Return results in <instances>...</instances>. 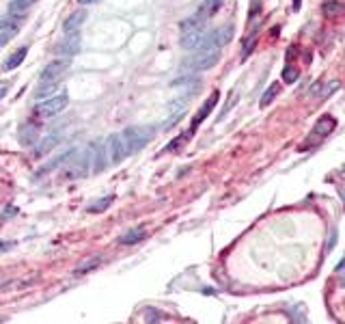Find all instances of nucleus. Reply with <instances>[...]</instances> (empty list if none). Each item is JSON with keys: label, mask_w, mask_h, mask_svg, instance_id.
<instances>
[{"label": "nucleus", "mask_w": 345, "mask_h": 324, "mask_svg": "<svg viewBox=\"0 0 345 324\" xmlns=\"http://www.w3.org/2000/svg\"><path fill=\"white\" fill-rule=\"evenodd\" d=\"M121 136H123V141H125L127 153H136V151L142 149L151 141V136H154V130L142 128V126H132V128H125L123 132H121Z\"/></svg>", "instance_id": "obj_1"}, {"label": "nucleus", "mask_w": 345, "mask_h": 324, "mask_svg": "<svg viewBox=\"0 0 345 324\" xmlns=\"http://www.w3.org/2000/svg\"><path fill=\"white\" fill-rule=\"evenodd\" d=\"M218 59H220V50H201L199 54L183 61L181 67L188 71H205V69L214 67V65L218 63Z\"/></svg>", "instance_id": "obj_2"}, {"label": "nucleus", "mask_w": 345, "mask_h": 324, "mask_svg": "<svg viewBox=\"0 0 345 324\" xmlns=\"http://www.w3.org/2000/svg\"><path fill=\"white\" fill-rule=\"evenodd\" d=\"M231 39H233V26L227 24V26L214 30V32H210V35H205L199 48L201 50H220V48L227 46Z\"/></svg>", "instance_id": "obj_3"}, {"label": "nucleus", "mask_w": 345, "mask_h": 324, "mask_svg": "<svg viewBox=\"0 0 345 324\" xmlns=\"http://www.w3.org/2000/svg\"><path fill=\"white\" fill-rule=\"evenodd\" d=\"M67 102H69L67 93H59V95L50 97V100L41 102L35 110H37L39 117H54V115H59V112H63V110L67 108Z\"/></svg>", "instance_id": "obj_4"}, {"label": "nucleus", "mask_w": 345, "mask_h": 324, "mask_svg": "<svg viewBox=\"0 0 345 324\" xmlns=\"http://www.w3.org/2000/svg\"><path fill=\"white\" fill-rule=\"evenodd\" d=\"M104 145H106V156L110 160V165H119V162H121L125 156H130L121 134H110L108 141L104 143Z\"/></svg>", "instance_id": "obj_5"}, {"label": "nucleus", "mask_w": 345, "mask_h": 324, "mask_svg": "<svg viewBox=\"0 0 345 324\" xmlns=\"http://www.w3.org/2000/svg\"><path fill=\"white\" fill-rule=\"evenodd\" d=\"M69 65H71V56L52 61L50 65H45V69L41 71V76H39V83H54V80H59L69 69Z\"/></svg>", "instance_id": "obj_6"}, {"label": "nucleus", "mask_w": 345, "mask_h": 324, "mask_svg": "<svg viewBox=\"0 0 345 324\" xmlns=\"http://www.w3.org/2000/svg\"><path fill=\"white\" fill-rule=\"evenodd\" d=\"M22 20L24 18H18V15H9V13H7L5 18L0 20V42L9 44L11 39L18 35V30L22 28Z\"/></svg>", "instance_id": "obj_7"}, {"label": "nucleus", "mask_w": 345, "mask_h": 324, "mask_svg": "<svg viewBox=\"0 0 345 324\" xmlns=\"http://www.w3.org/2000/svg\"><path fill=\"white\" fill-rule=\"evenodd\" d=\"M332 130H334V119H332L330 115H324V117L315 124V128H313V132H311L309 141H307V143H309L307 147H311V145H317V141H319V139H326V136L330 134Z\"/></svg>", "instance_id": "obj_8"}, {"label": "nucleus", "mask_w": 345, "mask_h": 324, "mask_svg": "<svg viewBox=\"0 0 345 324\" xmlns=\"http://www.w3.org/2000/svg\"><path fill=\"white\" fill-rule=\"evenodd\" d=\"M80 50V35L78 32H67V37L56 46V52L63 56H74Z\"/></svg>", "instance_id": "obj_9"}, {"label": "nucleus", "mask_w": 345, "mask_h": 324, "mask_svg": "<svg viewBox=\"0 0 345 324\" xmlns=\"http://www.w3.org/2000/svg\"><path fill=\"white\" fill-rule=\"evenodd\" d=\"M216 104H218V91H214L210 97H207V100H205V104H203V106H201V110L196 112V117L192 119V132H194V130L201 126V121H205V119H207V115H210V112H212V108L216 106Z\"/></svg>", "instance_id": "obj_10"}, {"label": "nucleus", "mask_w": 345, "mask_h": 324, "mask_svg": "<svg viewBox=\"0 0 345 324\" xmlns=\"http://www.w3.org/2000/svg\"><path fill=\"white\" fill-rule=\"evenodd\" d=\"M205 37V28H199V30H188V32H181V48L183 50H194V48L201 46Z\"/></svg>", "instance_id": "obj_11"}, {"label": "nucleus", "mask_w": 345, "mask_h": 324, "mask_svg": "<svg viewBox=\"0 0 345 324\" xmlns=\"http://www.w3.org/2000/svg\"><path fill=\"white\" fill-rule=\"evenodd\" d=\"M39 128L41 124H35V121H28V124H24L20 128V143L22 145H33L39 136Z\"/></svg>", "instance_id": "obj_12"}, {"label": "nucleus", "mask_w": 345, "mask_h": 324, "mask_svg": "<svg viewBox=\"0 0 345 324\" xmlns=\"http://www.w3.org/2000/svg\"><path fill=\"white\" fill-rule=\"evenodd\" d=\"M86 20V11H74L69 15V18L65 20V24H63V30H65V35L67 32H78V28L82 26V22Z\"/></svg>", "instance_id": "obj_13"}, {"label": "nucleus", "mask_w": 345, "mask_h": 324, "mask_svg": "<svg viewBox=\"0 0 345 324\" xmlns=\"http://www.w3.org/2000/svg\"><path fill=\"white\" fill-rule=\"evenodd\" d=\"M61 139H63L61 134H50V136H45V139H43V141H41V143H39L37 147H35V156H37V158H43L47 151H50V149H54L56 145L61 143Z\"/></svg>", "instance_id": "obj_14"}, {"label": "nucleus", "mask_w": 345, "mask_h": 324, "mask_svg": "<svg viewBox=\"0 0 345 324\" xmlns=\"http://www.w3.org/2000/svg\"><path fill=\"white\" fill-rule=\"evenodd\" d=\"M33 3H35V0H11V5H9V9H7V13H9V15H18V18H24V15L30 11Z\"/></svg>", "instance_id": "obj_15"}, {"label": "nucleus", "mask_w": 345, "mask_h": 324, "mask_svg": "<svg viewBox=\"0 0 345 324\" xmlns=\"http://www.w3.org/2000/svg\"><path fill=\"white\" fill-rule=\"evenodd\" d=\"M142 238H145V229H142V227H136V229H130L127 233H123V236L119 238V242H121V245H125V247H130V245L140 242Z\"/></svg>", "instance_id": "obj_16"}, {"label": "nucleus", "mask_w": 345, "mask_h": 324, "mask_svg": "<svg viewBox=\"0 0 345 324\" xmlns=\"http://www.w3.org/2000/svg\"><path fill=\"white\" fill-rule=\"evenodd\" d=\"M26 48H20V50H15L11 56H9V59H7L5 61V69H15V67H18V65L24 61V56H26Z\"/></svg>", "instance_id": "obj_17"}, {"label": "nucleus", "mask_w": 345, "mask_h": 324, "mask_svg": "<svg viewBox=\"0 0 345 324\" xmlns=\"http://www.w3.org/2000/svg\"><path fill=\"white\" fill-rule=\"evenodd\" d=\"M115 201V197L112 194H108V197H102V199H97L95 204H91L89 206V212L91 214H100V212H104V210H108V206Z\"/></svg>", "instance_id": "obj_18"}, {"label": "nucleus", "mask_w": 345, "mask_h": 324, "mask_svg": "<svg viewBox=\"0 0 345 324\" xmlns=\"http://www.w3.org/2000/svg\"><path fill=\"white\" fill-rule=\"evenodd\" d=\"M54 91H56V80L54 83H39V89H37L35 97L37 100H45V97H50Z\"/></svg>", "instance_id": "obj_19"}, {"label": "nucleus", "mask_w": 345, "mask_h": 324, "mask_svg": "<svg viewBox=\"0 0 345 324\" xmlns=\"http://www.w3.org/2000/svg\"><path fill=\"white\" fill-rule=\"evenodd\" d=\"M100 262H102V257H100V255H97V257H93V259H86V262H82V266H78V268H76L74 272H76V274H84L86 270L97 268Z\"/></svg>", "instance_id": "obj_20"}, {"label": "nucleus", "mask_w": 345, "mask_h": 324, "mask_svg": "<svg viewBox=\"0 0 345 324\" xmlns=\"http://www.w3.org/2000/svg\"><path fill=\"white\" fill-rule=\"evenodd\" d=\"M341 11H343V7H341V3H336V0H330V3L324 5V13L328 15V18H332V15H339Z\"/></svg>", "instance_id": "obj_21"}, {"label": "nucleus", "mask_w": 345, "mask_h": 324, "mask_svg": "<svg viewBox=\"0 0 345 324\" xmlns=\"http://www.w3.org/2000/svg\"><path fill=\"white\" fill-rule=\"evenodd\" d=\"M276 93H278V85L274 83V85H272V87L268 89L266 93H263V97H261V108H266L268 104H270V102H272V100H274V97H276Z\"/></svg>", "instance_id": "obj_22"}, {"label": "nucleus", "mask_w": 345, "mask_h": 324, "mask_svg": "<svg viewBox=\"0 0 345 324\" xmlns=\"http://www.w3.org/2000/svg\"><path fill=\"white\" fill-rule=\"evenodd\" d=\"M283 80L285 83H295V80H298V69H295L293 65H287L283 69Z\"/></svg>", "instance_id": "obj_23"}, {"label": "nucleus", "mask_w": 345, "mask_h": 324, "mask_svg": "<svg viewBox=\"0 0 345 324\" xmlns=\"http://www.w3.org/2000/svg\"><path fill=\"white\" fill-rule=\"evenodd\" d=\"M145 320L147 322H162L164 320V313L158 311V309H145Z\"/></svg>", "instance_id": "obj_24"}, {"label": "nucleus", "mask_w": 345, "mask_h": 324, "mask_svg": "<svg viewBox=\"0 0 345 324\" xmlns=\"http://www.w3.org/2000/svg\"><path fill=\"white\" fill-rule=\"evenodd\" d=\"M222 3H224V0H205V5H203V7H205V11L212 15V13H216V11L220 9V5H222Z\"/></svg>", "instance_id": "obj_25"}, {"label": "nucleus", "mask_w": 345, "mask_h": 324, "mask_svg": "<svg viewBox=\"0 0 345 324\" xmlns=\"http://www.w3.org/2000/svg\"><path fill=\"white\" fill-rule=\"evenodd\" d=\"M339 87H341V83H339V80H332V83H330V85H328V87L324 89L322 97H328V95H332V93H334V89H339Z\"/></svg>", "instance_id": "obj_26"}, {"label": "nucleus", "mask_w": 345, "mask_h": 324, "mask_svg": "<svg viewBox=\"0 0 345 324\" xmlns=\"http://www.w3.org/2000/svg\"><path fill=\"white\" fill-rule=\"evenodd\" d=\"M15 214H18V208L11 206V208H7V210H5L3 216H0V218H3V221H11V218H13Z\"/></svg>", "instance_id": "obj_27"}, {"label": "nucleus", "mask_w": 345, "mask_h": 324, "mask_svg": "<svg viewBox=\"0 0 345 324\" xmlns=\"http://www.w3.org/2000/svg\"><path fill=\"white\" fill-rule=\"evenodd\" d=\"M255 37H257V35L248 37V42H246V46H244V56H248V54H251V48L255 46Z\"/></svg>", "instance_id": "obj_28"}, {"label": "nucleus", "mask_w": 345, "mask_h": 324, "mask_svg": "<svg viewBox=\"0 0 345 324\" xmlns=\"http://www.w3.org/2000/svg\"><path fill=\"white\" fill-rule=\"evenodd\" d=\"M319 89H322V83H315L311 87V95H322V91H319Z\"/></svg>", "instance_id": "obj_29"}, {"label": "nucleus", "mask_w": 345, "mask_h": 324, "mask_svg": "<svg viewBox=\"0 0 345 324\" xmlns=\"http://www.w3.org/2000/svg\"><path fill=\"white\" fill-rule=\"evenodd\" d=\"M13 245V242H0V251H5V249H9Z\"/></svg>", "instance_id": "obj_30"}, {"label": "nucleus", "mask_w": 345, "mask_h": 324, "mask_svg": "<svg viewBox=\"0 0 345 324\" xmlns=\"http://www.w3.org/2000/svg\"><path fill=\"white\" fill-rule=\"evenodd\" d=\"M95 3H100V0H80V5H95Z\"/></svg>", "instance_id": "obj_31"}, {"label": "nucleus", "mask_w": 345, "mask_h": 324, "mask_svg": "<svg viewBox=\"0 0 345 324\" xmlns=\"http://www.w3.org/2000/svg\"><path fill=\"white\" fill-rule=\"evenodd\" d=\"M293 7H295V9H298V7H300V0H293Z\"/></svg>", "instance_id": "obj_32"}, {"label": "nucleus", "mask_w": 345, "mask_h": 324, "mask_svg": "<svg viewBox=\"0 0 345 324\" xmlns=\"http://www.w3.org/2000/svg\"><path fill=\"white\" fill-rule=\"evenodd\" d=\"M339 268H345V259H343V262L339 264ZM339 268H336V270H339Z\"/></svg>", "instance_id": "obj_33"}, {"label": "nucleus", "mask_w": 345, "mask_h": 324, "mask_svg": "<svg viewBox=\"0 0 345 324\" xmlns=\"http://www.w3.org/2000/svg\"><path fill=\"white\" fill-rule=\"evenodd\" d=\"M0 322H7V318H0Z\"/></svg>", "instance_id": "obj_34"}, {"label": "nucleus", "mask_w": 345, "mask_h": 324, "mask_svg": "<svg viewBox=\"0 0 345 324\" xmlns=\"http://www.w3.org/2000/svg\"><path fill=\"white\" fill-rule=\"evenodd\" d=\"M341 286H345V277H343V281H341Z\"/></svg>", "instance_id": "obj_35"}]
</instances>
